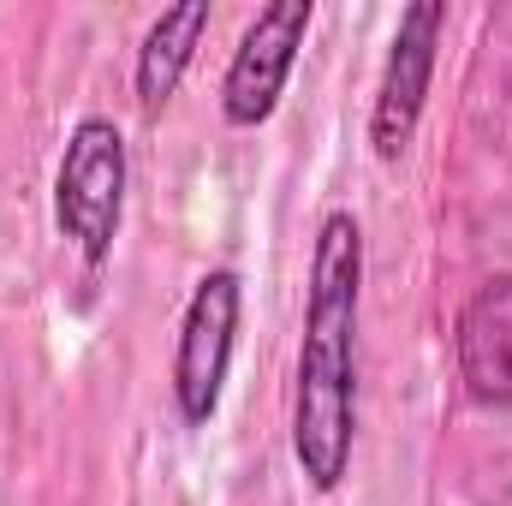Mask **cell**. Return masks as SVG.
I'll list each match as a JSON object with an SVG mask.
<instances>
[{
    "label": "cell",
    "mask_w": 512,
    "mask_h": 506,
    "mask_svg": "<svg viewBox=\"0 0 512 506\" xmlns=\"http://www.w3.org/2000/svg\"><path fill=\"white\" fill-rule=\"evenodd\" d=\"M358 304H364V227L352 209L322 215L310 256L304 340L292 381V453L310 489H340L358 435Z\"/></svg>",
    "instance_id": "6da1fadb"
},
{
    "label": "cell",
    "mask_w": 512,
    "mask_h": 506,
    "mask_svg": "<svg viewBox=\"0 0 512 506\" xmlns=\"http://www.w3.org/2000/svg\"><path fill=\"white\" fill-rule=\"evenodd\" d=\"M126 209V137L114 120L90 114L66 137V155L54 167V221L72 239V251L90 268H102L120 233Z\"/></svg>",
    "instance_id": "7a4b0ae2"
},
{
    "label": "cell",
    "mask_w": 512,
    "mask_h": 506,
    "mask_svg": "<svg viewBox=\"0 0 512 506\" xmlns=\"http://www.w3.org/2000/svg\"><path fill=\"white\" fill-rule=\"evenodd\" d=\"M239 310H245V286H239L233 268L203 274L191 304H185L179 346H173V399H179V417L191 429H203L221 405L233 340H239Z\"/></svg>",
    "instance_id": "3957f363"
},
{
    "label": "cell",
    "mask_w": 512,
    "mask_h": 506,
    "mask_svg": "<svg viewBox=\"0 0 512 506\" xmlns=\"http://www.w3.org/2000/svg\"><path fill=\"white\" fill-rule=\"evenodd\" d=\"M310 18H316L310 0H268L251 18V30L233 48L227 78H221V114H227V126L251 131L280 108V90H286V78L298 66Z\"/></svg>",
    "instance_id": "277c9868"
},
{
    "label": "cell",
    "mask_w": 512,
    "mask_h": 506,
    "mask_svg": "<svg viewBox=\"0 0 512 506\" xmlns=\"http://www.w3.org/2000/svg\"><path fill=\"white\" fill-rule=\"evenodd\" d=\"M441 30H447V6L441 0H417L399 12L393 48H387L382 84H376V108H370V143L382 161H399L417 137L429 84H435V54H441Z\"/></svg>",
    "instance_id": "5b68a950"
},
{
    "label": "cell",
    "mask_w": 512,
    "mask_h": 506,
    "mask_svg": "<svg viewBox=\"0 0 512 506\" xmlns=\"http://www.w3.org/2000/svg\"><path fill=\"white\" fill-rule=\"evenodd\" d=\"M459 376L471 399L512 411V274L477 286V298L459 310Z\"/></svg>",
    "instance_id": "8992f818"
},
{
    "label": "cell",
    "mask_w": 512,
    "mask_h": 506,
    "mask_svg": "<svg viewBox=\"0 0 512 506\" xmlns=\"http://www.w3.org/2000/svg\"><path fill=\"white\" fill-rule=\"evenodd\" d=\"M209 18H215L209 0H191V6H173V12H161L149 24V36L137 48V102H143V114H161L173 102L179 78L197 60V42H203Z\"/></svg>",
    "instance_id": "52a82bcc"
}]
</instances>
